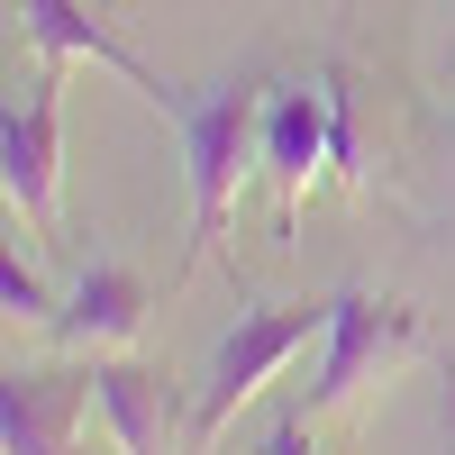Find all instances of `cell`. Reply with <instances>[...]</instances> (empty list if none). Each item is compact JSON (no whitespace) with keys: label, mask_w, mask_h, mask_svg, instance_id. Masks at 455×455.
I'll return each instance as SVG.
<instances>
[{"label":"cell","mask_w":455,"mask_h":455,"mask_svg":"<svg viewBox=\"0 0 455 455\" xmlns=\"http://www.w3.org/2000/svg\"><path fill=\"white\" fill-rule=\"evenodd\" d=\"M92 401H100L109 437H119V455H192V401H182V383L164 364L92 355Z\"/></svg>","instance_id":"cell-5"},{"label":"cell","mask_w":455,"mask_h":455,"mask_svg":"<svg viewBox=\"0 0 455 455\" xmlns=\"http://www.w3.org/2000/svg\"><path fill=\"white\" fill-rule=\"evenodd\" d=\"M83 401H92V373L10 364V383H0V455H73Z\"/></svg>","instance_id":"cell-8"},{"label":"cell","mask_w":455,"mask_h":455,"mask_svg":"<svg viewBox=\"0 0 455 455\" xmlns=\"http://www.w3.org/2000/svg\"><path fill=\"white\" fill-rule=\"evenodd\" d=\"M328 173V83L300 92V83H274L264 92V182L283 201V246H300V210H310Z\"/></svg>","instance_id":"cell-6"},{"label":"cell","mask_w":455,"mask_h":455,"mask_svg":"<svg viewBox=\"0 0 455 455\" xmlns=\"http://www.w3.org/2000/svg\"><path fill=\"white\" fill-rule=\"evenodd\" d=\"M319 83H328V173H337V182H364V119H355L347 64H328Z\"/></svg>","instance_id":"cell-10"},{"label":"cell","mask_w":455,"mask_h":455,"mask_svg":"<svg viewBox=\"0 0 455 455\" xmlns=\"http://www.w3.org/2000/svg\"><path fill=\"white\" fill-rule=\"evenodd\" d=\"M0 192L36 237L64 228V64H46L28 100H10V119H0Z\"/></svg>","instance_id":"cell-4"},{"label":"cell","mask_w":455,"mask_h":455,"mask_svg":"<svg viewBox=\"0 0 455 455\" xmlns=\"http://www.w3.org/2000/svg\"><path fill=\"white\" fill-rule=\"evenodd\" d=\"M264 455H319V446H310V419H274V437H264Z\"/></svg>","instance_id":"cell-12"},{"label":"cell","mask_w":455,"mask_h":455,"mask_svg":"<svg viewBox=\"0 0 455 455\" xmlns=\"http://www.w3.org/2000/svg\"><path fill=\"white\" fill-rule=\"evenodd\" d=\"M0 310H10V328H55V310H64V300L46 291V274H36V264H0Z\"/></svg>","instance_id":"cell-11"},{"label":"cell","mask_w":455,"mask_h":455,"mask_svg":"<svg viewBox=\"0 0 455 455\" xmlns=\"http://www.w3.org/2000/svg\"><path fill=\"white\" fill-rule=\"evenodd\" d=\"M419 355V310L401 300H373V291H337L328 300V337H319V383H310V419L337 401H355L364 383H383L392 364Z\"/></svg>","instance_id":"cell-3"},{"label":"cell","mask_w":455,"mask_h":455,"mask_svg":"<svg viewBox=\"0 0 455 455\" xmlns=\"http://www.w3.org/2000/svg\"><path fill=\"white\" fill-rule=\"evenodd\" d=\"M264 73L219 83L210 100H182V156H192V246H182V283L219 255L228 219H237L246 182L264 173Z\"/></svg>","instance_id":"cell-1"},{"label":"cell","mask_w":455,"mask_h":455,"mask_svg":"<svg viewBox=\"0 0 455 455\" xmlns=\"http://www.w3.org/2000/svg\"><path fill=\"white\" fill-rule=\"evenodd\" d=\"M19 28H28V46L46 64H100V73H119L128 92H146L164 119H182V92H164V73L146 64L137 46L109 36V19L92 10V0H19Z\"/></svg>","instance_id":"cell-7"},{"label":"cell","mask_w":455,"mask_h":455,"mask_svg":"<svg viewBox=\"0 0 455 455\" xmlns=\"http://www.w3.org/2000/svg\"><path fill=\"white\" fill-rule=\"evenodd\" d=\"M55 337L64 347H92V355H128L146 337V274H128V264H83L55 310Z\"/></svg>","instance_id":"cell-9"},{"label":"cell","mask_w":455,"mask_h":455,"mask_svg":"<svg viewBox=\"0 0 455 455\" xmlns=\"http://www.w3.org/2000/svg\"><path fill=\"white\" fill-rule=\"evenodd\" d=\"M328 337V300H283V310H237V328L219 337V355L201 373V392H192V446H210L237 410L274 383V373L300 355V347H319Z\"/></svg>","instance_id":"cell-2"}]
</instances>
